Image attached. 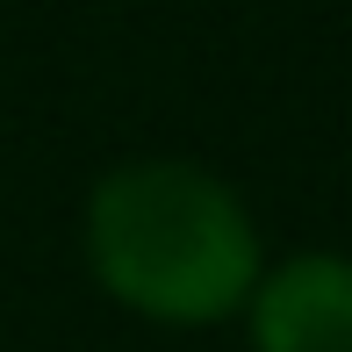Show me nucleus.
I'll return each instance as SVG.
<instances>
[{
	"instance_id": "2",
	"label": "nucleus",
	"mask_w": 352,
	"mask_h": 352,
	"mask_svg": "<svg viewBox=\"0 0 352 352\" xmlns=\"http://www.w3.org/2000/svg\"><path fill=\"white\" fill-rule=\"evenodd\" d=\"M245 324L252 352H352V259L295 252L280 266H259Z\"/></svg>"
},
{
	"instance_id": "1",
	"label": "nucleus",
	"mask_w": 352,
	"mask_h": 352,
	"mask_svg": "<svg viewBox=\"0 0 352 352\" xmlns=\"http://www.w3.org/2000/svg\"><path fill=\"white\" fill-rule=\"evenodd\" d=\"M87 266L151 324H223L259 280V230L209 166L130 158L87 195Z\"/></svg>"
}]
</instances>
